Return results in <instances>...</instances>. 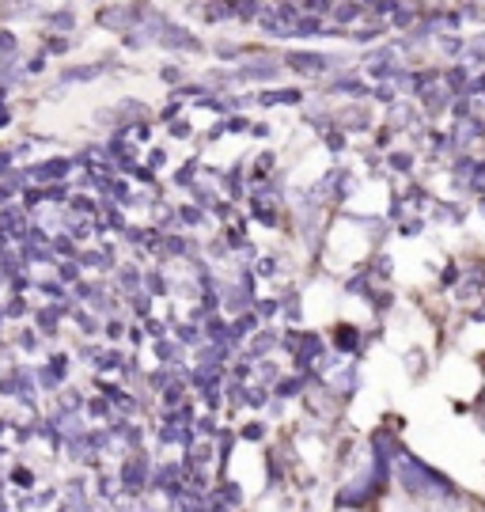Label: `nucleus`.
I'll return each mask as SVG.
<instances>
[{
  "instance_id": "nucleus-1",
  "label": "nucleus",
  "mask_w": 485,
  "mask_h": 512,
  "mask_svg": "<svg viewBox=\"0 0 485 512\" xmlns=\"http://www.w3.org/2000/svg\"><path fill=\"white\" fill-rule=\"evenodd\" d=\"M262 19V31L273 38H296V23H300V12L292 4H277V8H262L258 12Z\"/></svg>"
},
{
  "instance_id": "nucleus-2",
  "label": "nucleus",
  "mask_w": 485,
  "mask_h": 512,
  "mask_svg": "<svg viewBox=\"0 0 485 512\" xmlns=\"http://www.w3.org/2000/svg\"><path fill=\"white\" fill-rule=\"evenodd\" d=\"M288 69H296V73L304 76H323L330 69H338L345 57H334V54H311V50H296V54H288Z\"/></svg>"
},
{
  "instance_id": "nucleus-3",
  "label": "nucleus",
  "mask_w": 485,
  "mask_h": 512,
  "mask_svg": "<svg viewBox=\"0 0 485 512\" xmlns=\"http://www.w3.org/2000/svg\"><path fill=\"white\" fill-rule=\"evenodd\" d=\"M402 486L414 490V494H448V490H444V478H436L432 471H425L421 463H414V459L402 463Z\"/></svg>"
},
{
  "instance_id": "nucleus-4",
  "label": "nucleus",
  "mask_w": 485,
  "mask_h": 512,
  "mask_svg": "<svg viewBox=\"0 0 485 512\" xmlns=\"http://www.w3.org/2000/svg\"><path fill=\"white\" fill-rule=\"evenodd\" d=\"M160 46H167V50H201V42L194 35H186L182 27H175V23H163V31H160V38H156Z\"/></svg>"
},
{
  "instance_id": "nucleus-5",
  "label": "nucleus",
  "mask_w": 485,
  "mask_h": 512,
  "mask_svg": "<svg viewBox=\"0 0 485 512\" xmlns=\"http://www.w3.org/2000/svg\"><path fill=\"white\" fill-rule=\"evenodd\" d=\"M364 73L379 76V80H395V76H398L395 54H372L368 61H364Z\"/></svg>"
},
{
  "instance_id": "nucleus-6",
  "label": "nucleus",
  "mask_w": 485,
  "mask_h": 512,
  "mask_svg": "<svg viewBox=\"0 0 485 512\" xmlns=\"http://www.w3.org/2000/svg\"><path fill=\"white\" fill-rule=\"evenodd\" d=\"M42 12V4L38 0H4L0 4V16L4 19H31Z\"/></svg>"
},
{
  "instance_id": "nucleus-7",
  "label": "nucleus",
  "mask_w": 485,
  "mask_h": 512,
  "mask_svg": "<svg viewBox=\"0 0 485 512\" xmlns=\"http://www.w3.org/2000/svg\"><path fill=\"white\" fill-rule=\"evenodd\" d=\"M326 92L349 95V99H360V95H368L372 88H368V84H360V80H345V76H338V80H330V88H326Z\"/></svg>"
},
{
  "instance_id": "nucleus-8",
  "label": "nucleus",
  "mask_w": 485,
  "mask_h": 512,
  "mask_svg": "<svg viewBox=\"0 0 485 512\" xmlns=\"http://www.w3.org/2000/svg\"><path fill=\"white\" fill-rule=\"evenodd\" d=\"M414 122H417V110L410 107V103H391V126L406 129V126H414Z\"/></svg>"
},
{
  "instance_id": "nucleus-9",
  "label": "nucleus",
  "mask_w": 485,
  "mask_h": 512,
  "mask_svg": "<svg viewBox=\"0 0 485 512\" xmlns=\"http://www.w3.org/2000/svg\"><path fill=\"white\" fill-rule=\"evenodd\" d=\"M300 99H304V92H296V88H281V92L258 95V103H266V107H273V103H300Z\"/></svg>"
},
{
  "instance_id": "nucleus-10",
  "label": "nucleus",
  "mask_w": 485,
  "mask_h": 512,
  "mask_svg": "<svg viewBox=\"0 0 485 512\" xmlns=\"http://www.w3.org/2000/svg\"><path fill=\"white\" fill-rule=\"evenodd\" d=\"M330 12H334V23H349V19H357L364 12V4L360 0H345V4H334Z\"/></svg>"
},
{
  "instance_id": "nucleus-11",
  "label": "nucleus",
  "mask_w": 485,
  "mask_h": 512,
  "mask_svg": "<svg viewBox=\"0 0 485 512\" xmlns=\"http://www.w3.org/2000/svg\"><path fill=\"white\" fill-rule=\"evenodd\" d=\"M107 73V65H84V69H65V84H72V80H95V76Z\"/></svg>"
},
{
  "instance_id": "nucleus-12",
  "label": "nucleus",
  "mask_w": 485,
  "mask_h": 512,
  "mask_svg": "<svg viewBox=\"0 0 485 512\" xmlns=\"http://www.w3.org/2000/svg\"><path fill=\"white\" fill-rule=\"evenodd\" d=\"M360 4L379 12V16H383V12H398V0H360Z\"/></svg>"
},
{
  "instance_id": "nucleus-13",
  "label": "nucleus",
  "mask_w": 485,
  "mask_h": 512,
  "mask_svg": "<svg viewBox=\"0 0 485 512\" xmlns=\"http://www.w3.org/2000/svg\"><path fill=\"white\" fill-rule=\"evenodd\" d=\"M436 46H440L444 54H459V50H463V42H459V38H448V35L436 38Z\"/></svg>"
},
{
  "instance_id": "nucleus-14",
  "label": "nucleus",
  "mask_w": 485,
  "mask_h": 512,
  "mask_svg": "<svg viewBox=\"0 0 485 512\" xmlns=\"http://www.w3.org/2000/svg\"><path fill=\"white\" fill-rule=\"evenodd\" d=\"M379 35H383V27H360L353 38H357V42H376Z\"/></svg>"
},
{
  "instance_id": "nucleus-15",
  "label": "nucleus",
  "mask_w": 485,
  "mask_h": 512,
  "mask_svg": "<svg viewBox=\"0 0 485 512\" xmlns=\"http://www.w3.org/2000/svg\"><path fill=\"white\" fill-rule=\"evenodd\" d=\"M50 27H72V12H54V16H50Z\"/></svg>"
},
{
  "instance_id": "nucleus-16",
  "label": "nucleus",
  "mask_w": 485,
  "mask_h": 512,
  "mask_svg": "<svg viewBox=\"0 0 485 512\" xmlns=\"http://www.w3.org/2000/svg\"><path fill=\"white\" fill-rule=\"evenodd\" d=\"M338 334H342L338 342H342L345 349H353V346H357V338H353V327H342V330H338Z\"/></svg>"
},
{
  "instance_id": "nucleus-17",
  "label": "nucleus",
  "mask_w": 485,
  "mask_h": 512,
  "mask_svg": "<svg viewBox=\"0 0 485 512\" xmlns=\"http://www.w3.org/2000/svg\"><path fill=\"white\" fill-rule=\"evenodd\" d=\"M228 129L239 133V129H247V118H228Z\"/></svg>"
},
{
  "instance_id": "nucleus-18",
  "label": "nucleus",
  "mask_w": 485,
  "mask_h": 512,
  "mask_svg": "<svg viewBox=\"0 0 485 512\" xmlns=\"http://www.w3.org/2000/svg\"><path fill=\"white\" fill-rule=\"evenodd\" d=\"M391 164H395V167H402V171H406V167L414 164V160H410V156H391Z\"/></svg>"
},
{
  "instance_id": "nucleus-19",
  "label": "nucleus",
  "mask_w": 485,
  "mask_h": 512,
  "mask_svg": "<svg viewBox=\"0 0 485 512\" xmlns=\"http://www.w3.org/2000/svg\"><path fill=\"white\" fill-rule=\"evenodd\" d=\"M171 133H175V137H190V126H186V122H182V126H171Z\"/></svg>"
}]
</instances>
